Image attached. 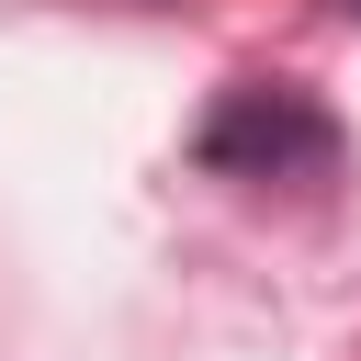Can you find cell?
I'll list each match as a JSON object with an SVG mask.
<instances>
[{
	"label": "cell",
	"instance_id": "6da1fadb",
	"mask_svg": "<svg viewBox=\"0 0 361 361\" xmlns=\"http://www.w3.org/2000/svg\"><path fill=\"white\" fill-rule=\"evenodd\" d=\"M192 158L226 169V180H327L338 169V113L316 90H293V79H237L203 113Z\"/></svg>",
	"mask_w": 361,
	"mask_h": 361
},
{
	"label": "cell",
	"instance_id": "7a4b0ae2",
	"mask_svg": "<svg viewBox=\"0 0 361 361\" xmlns=\"http://www.w3.org/2000/svg\"><path fill=\"white\" fill-rule=\"evenodd\" d=\"M338 11H350V23H361V0H338Z\"/></svg>",
	"mask_w": 361,
	"mask_h": 361
}]
</instances>
